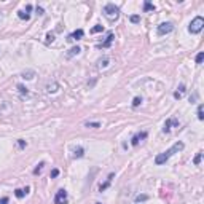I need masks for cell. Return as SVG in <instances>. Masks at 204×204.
<instances>
[{"label":"cell","mask_w":204,"mask_h":204,"mask_svg":"<svg viewBox=\"0 0 204 204\" xmlns=\"http://www.w3.org/2000/svg\"><path fill=\"white\" fill-rule=\"evenodd\" d=\"M172 29H174L172 22H161L158 26V35H166L169 32H172Z\"/></svg>","instance_id":"obj_4"},{"label":"cell","mask_w":204,"mask_h":204,"mask_svg":"<svg viewBox=\"0 0 204 204\" xmlns=\"http://www.w3.org/2000/svg\"><path fill=\"white\" fill-rule=\"evenodd\" d=\"M172 124H179V123L175 121L174 118H169L168 121L164 123V128H163V131H164V132H169V131H171V126H172Z\"/></svg>","instance_id":"obj_12"},{"label":"cell","mask_w":204,"mask_h":204,"mask_svg":"<svg viewBox=\"0 0 204 204\" xmlns=\"http://www.w3.org/2000/svg\"><path fill=\"white\" fill-rule=\"evenodd\" d=\"M56 88H58V85H53V86L48 85V92H54V91H56Z\"/></svg>","instance_id":"obj_30"},{"label":"cell","mask_w":204,"mask_h":204,"mask_svg":"<svg viewBox=\"0 0 204 204\" xmlns=\"http://www.w3.org/2000/svg\"><path fill=\"white\" fill-rule=\"evenodd\" d=\"M83 155H85V148H83V147L75 148V158H81Z\"/></svg>","instance_id":"obj_16"},{"label":"cell","mask_w":204,"mask_h":204,"mask_svg":"<svg viewBox=\"0 0 204 204\" xmlns=\"http://www.w3.org/2000/svg\"><path fill=\"white\" fill-rule=\"evenodd\" d=\"M113 177H115V174L112 172V174H110V175H109V177H107V180H105V182H104V183H102V185H101V187H99V191H104V190H105V188H107V187H109V185H110V183H112V179H113Z\"/></svg>","instance_id":"obj_11"},{"label":"cell","mask_w":204,"mask_h":204,"mask_svg":"<svg viewBox=\"0 0 204 204\" xmlns=\"http://www.w3.org/2000/svg\"><path fill=\"white\" fill-rule=\"evenodd\" d=\"M183 94H185V86H183V85H180V86H179V91H175V92H174V97H175V99H182Z\"/></svg>","instance_id":"obj_13"},{"label":"cell","mask_w":204,"mask_h":204,"mask_svg":"<svg viewBox=\"0 0 204 204\" xmlns=\"http://www.w3.org/2000/svg\"><path fill=\"white\" fill-rule=\"evenodd\" d=\"M96 204H102V203H96Z\"/></svg>","instance_id":"obj_33"},{"label":"cell","mask_w":204,"mask_h":204,"mask_svg":"<svg viewBox=\"0 0 204 204\" xmlns=\"http://www.w3.org/2000/svg\"><path fill=\"white\" fill-rule=\"evenodd\" d=\"M83 35H85V32H83V29H78V30H75V32H72V34L67 37V40H69V41L81 40V38H83Z\"/></svg>","instance_id":"obj_7"},{"label":"cell","mask_w":204,"mask_h":204,"mask_svg":"<svg viewBox=\"0 0 204 204\" xmlns=\"http://www.w3.org/2000/svg\"><path fill=\"white\" fill-rule=\"evenodd\" d=\"M102 30H104V27H102L101 24H97L91 29V34H97V32H102Z\"/></svg>","instance_id":"obj_19"},{"label":"cell","mask_w":204,"mask_h":204,"mask_svg":"<svg viewBox=\"0 0 204 204\" xmlns=\"http://www.w3.org/2000/svg\"><path fill=\"white\" fill-rule=\"evenodd\" d=\"M85 126H86V128H101V123H99V121H91V123L86 121Z\"/></svg>","instance_id":"obj_17"},{"label":"cell","mask_w":204,"mask_h":204,"mask_svg":"<svg viewBox=\"0 0 204 204\" xmlns=\"http://www.w3.org/2000/svg\"><path fill=\"white\" fill-rule=\"evenodd\" d=\"M201 158H203V152H198V155L194 156L193 163H194V164H199V163H201Z\"/></svg>","instance_id":"obj_20"},{"label":"cell","mask_w":204,"mask_h":204,"mask_svg":"<svg viewBox=\"0 0 204 204\" xmlns=\"http://www.w3.org/2000/svg\"><path fill=\"white\" fill-rule=\"evenodd\" d=\"M185 148V143L183 142H175L172 147L169 148V150H166V152H163V153H160V155H156V158H155V164H158V166H161V164H164L166 161H168L171 156L172 155H175L177 152H180V150H183Z\"/></svg>","instance_id":"obj_1"},{"label":"cell","mask_w":204,"mask_h":204,"mask_svg":"<svg viewBox=\"0 0 204 204\" xmlns=\"http://www.w3.org/2000/svg\"><path fill=\"white\" fill-rule=\"evenodd\" d=\"M67 203V191L64 188H61L54 196V204H66Z\"/></svg>","instance_id":"obj_5"},{"label":"cell","mask_w":204,"mask_h":204,"mask_svg":"<svg viewBox=\"0 0 204 204\" xmlns=\"http://www.w3.org/2000/svg\"><path fill=\"white\" fill-rule=\"evenodd\" d=\"M153 10H155V5H153V3H150V2L143 3V11H153Z\"/></svg>","instance_id":"obj_15"},{"label":"cell","mask_w":204,"mask_h":204,"mask_svg":"<svg viewBox=\"0 0 204 204\" xmlns=\"http://www.w3.org/2000/svg\"><path fill=\"white\" fill-rule=\"evenodd\" d=\"M46 38H48V41H53V40H54V35H53V34H48V37H46Z\"/></svg>","instance_id":"obj_32"},{"label":"cell","mask_w":204,"mask_h":204,"mask_svg":"<svg viewBox=\"0 0 204 204\" xmlns=\"http://www.w3.org/2000/svg\"><path fill=\"white\" fill-rule=\"evenodd\" d=\"M147 136H148V134H147V131H142V132L136 134V136H134V137L131 139V143H132V147H137V145H139V142H140V140H143V139H145Z\"/></svg>","instance_id":"obj_6"},{"label":"cell","mask_w":204,"mask_h":204,"mask_svg":"<svg viewBox=\"0 0 204 204\" xmlns=\"http://www.w3.org/2000/svg\"><path fill=\"white\" fill-rule=\"evenodd\" d=\"M43 166H45V163H43V161H41V163L38 164V166H37V168L34 169V174L37 175V174H40L41 172V169H43Z\"/></svg>","instance_id":"obj_22"},{"label":"cell","mask_w":204,"mask_h":204,"mask_svg":"<svg viewBox=\"0 0 204 204\" xmlns=\"http://www.w3.org/2000/svg\"><path fill=\"white\" fill-rule=\"evenodd\" d=\"M104 15L107 16L110 21H117L120 18V10H118V7L113 5V3H107V5L104 7Z\"/></svg>","instance_id":"obj_2"},{"label":"cell","mask_w":204,"mask_h":204,"mask_svg":"<svg viewBox=\"0 0 204 204\" xmlns=\"http://www.w3.org/2000/svg\"><path fill=\"white\" fill-rule=\"evenodd\" d=\"M18 89H19L21 91V94H29V91H27V88H24V86H22V85H18Z\"/></svg>","instance_id":"obj_25"},{"label":"cell","mask_w":204,"mask_h":204,"mask_svg":"<svg viewBox=\"0 0 204 204\" xmlns=\"http://www.w3.org/2000/svg\"><path fill=\"white\" fill-rule=\"evenodd\" d=\"M198 120H204V112H203V105H198Z\"/></svg>","instance_id":"obj_21"},{"label":"cell","mask_w":204,"mask_h":204,"mask_svg":"<svg viewBox=\"0 0 204 204\" xmlns=\"http://www.w3.org/2000/svg\"><path fill=\"white\" fill-rule=\"evenodd\" d=\"M58 175H59V169H53V171H51V179H56Z\"/></svg>","instance_id":"obj_29"},{"label":"cell","mask_w":204,"mask_h":204,"mask_svg":"<svg viewBox=\"0 0 204 204\" xmlns=\"http://www.w3.org/2000/svg\"><path fill=\"white\" fill-rule=\"evenodd\" d=\"M203 59H204V53H199L198 56H196V64H201Z\"/></svg>","instance_id":"obj_28"},{"label":"cell","mask_w":204,"mask_h":204,"mask_svg":"<svg viewBox=\"0 0 204 204\" xmlns=\"http://www.w3.org/2000/svg\"><path fill=\"white\" fill-rule=\"evenodd\" d=\"M18 16H19L21 19H26V21L30 18V15H29V13H26V11H18Z\"/></svg>","instance_id":"obj_18"},{"label":"cell","mask_w":204,"mask_h":204,"mask_svg":"<svg viewBox=\"0 0 204 204\" xmlns=\"http://www.w3.org/2000/svg\"><path fill=\"white\" fill-rule=\"evenodd\" d=\"M203 27H204V19L201 16H196L191 22H190L188 30H190V34H199V32L203 30Z\"/></svg>","instance_id":"obj_3"},{"label":"cell","mask_w":204,"mask_h":204,"mask_svg":"<svg viewBox=\"0 0 204 204\" xmlns=\"http://www.w3.org/2000/svg\"><path fill=\"white\" fill-rule=\"evenodd\" d=\"M0 204H10V199H8V198H2V199H0Z\"/></svg>","instance_id":"obj_31"},{"label":"cell","mask_w":204,"mask_h":204,"mask_svg":"<svg viewBox=\"0 0 204 204\" xmlns=\"http://www.w3.org/2000/svg\"><path fill=\"white\" fill-rule=\"evenodd\" d=\"M147 199H148L147 194H139V196L136 198V203H142V201H147Z\"/></svg>","instance_id":"obj_23"},{"label":"cell","mask_w":204,"mask_h":204,"mask_svg":"<svg viewBox=\"0 0 204 204\" xmlns=\"http://www.w3.org/2000/svg\"><path fill=\"white\" fill-rule=\"evenodd\" d=\"M22 78H26V80H30V78H34V72H24L22 73Z\"/></svg>","instance_id":"obj_24"},{"label":"cell","mask_w":204,"mask_h":204,"mask_svg":"<svg viewBox=\"0 0 204 204\" xmlns=\"http://www.w3.org/2000/svg\"><path fill=\"white\" fill-rule=\"evenodd\" d=\"M109 62H110L109 58H102V59H99V69H105V67L109 66Z\"/></svg>","instance_id":"obj_14"},{"label":"cell","mask_w":204,"mask_h":204,"mask_svg":"<svg viewBox=\"0 0 204 204\" xmlns=\"http://www.w3.org/2000/svg\"><path fill=\"white\" fill-rule=\"evenodd\" d=\"M113 38H115V37H113V34H109V37H107V38H105L104 41H102L101 45H97V46H99V48H109V46L112 45Z\"/></svg>","instance_id":"obj_9"},{"label":"cell","mask_w":204,"mask_h":204,"mask_svg":"<svg viewBox=\"0 0 204 204\" xmlns=\"http://www.w3.org/2000/svg\"><path fill=\"white\" fill-rule=\"evenodd\" d=\"M129 19H131V22H139V21H140V16H139V15H132Z\"/></svg>","instance_id":"obj_27"},{"label":"cell","mask_w":204,"mask_h":204,"mask_svg":"<svg viewBox=\"0 0 204 204\" xmlns=\"http://www.w3.org/2000/svg\"><path fill=\"white\" fill-rule=\"evenodd\" d=\"M27 193H29V187H26V188H18V190H15V196H16L18 199L24 198Z\"/></svg>","instance_id":"obj_10"},{"label":"cell","mask_w":204,"mask_h":204,"mask_svg":"<svg viewBox=\"0 0 204 204\" xmlns=\"http://www.w3.org/2000/svg\"><path fill=\"white\" fill-rule=\"evenodd\" d=\"M140 102H142L140 97H134V99H132V105H134V107H137V105H140Z\"/></svg>","instance_id":"obj_26"},{"label":"cell","mask_w":204,"mask_h":204,"mask_svg":"<svg viewBox=\"0 0 204 204\" xmlns=\"http://www.w3.org/2000/svg\"><path fill=\"white\" fill-rule=\"evenodd\" d=\"M80 51H81L80 46H73V48H70V50L67 51L66 58H67V59H70V58H73V56H77V54H80Z\"/></svg>","instance_id":"obj_8"}]
</instances>
